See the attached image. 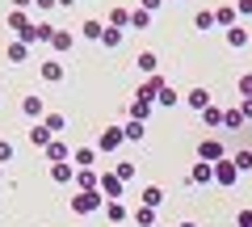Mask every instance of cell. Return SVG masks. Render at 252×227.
Returning a JSON list of instances; mask_svg holds the SVG:
<instances>
[{
	"label": "cell",
	"instance_id": "6da1fadb",
	"mask_svg": "<svg viewBox=\"0 0 252 227\" xmlns=\"http://www.w3.org/2000/svg\"><path fill=\"white\" fill-rule=\"evenodd\" d=\"M118 143H122V130H118V127H109L105 135H101V147H105V152H114Z\"/></svg>",
	"mask_w": 252,
	"mask_h": 227
},
{
	"label": "cell",
	"instance_id": "7a4b0ae2",
	"mask_svg": "<svg viewBox=\"0 0 252 227\" xmlns=\"http://www.w3.org/2000/svg\"><path fill=\"white\" fill-rule=\"evenodd\" d=\"M42 80H63V67L59 64H42Z\"/></svg>",
	"mask_w": 252,
	"mask_h": 227
},
{
	"label": "cell",
	"instance_id": "3957f363",
	"mask_svg": "<svg viewBox=\"0 0 252 227\" xmlns=\"http://www.w3.org/2000/svg\"><path fill=\"white\" fill-rule=\"evenodd\" d=\"M215 173H219V181H223V185H231V181H235V168H231V164H219Z\"/></svg>",
	"mask_w": 252,
	"mask_h": 227
},
{
	"label": "cell",
	"instance_id": "277c9868",
	"mask_svg": "<svg viewBox=\"0 0 252 227\" xmlns=\"http://www.w3.org/2000/svg\"><path fill=\"white\" fill-rule=\"evenodd\" d=\"M93 206H97V198H93V194H89V198H84V194H80V198H76V210H80V215H89Z\"/></svg>",
	"mask_w": 252,
	"mask_h": 227
},
{
	"label": "cell",
	"instance_id": "5b68a950",
	"mask_svg": "<svg viewBox=\"0 0 252 227\" xmlns=\"http://www.w3.org/2000/svg\"><path fill=\"white\" fill-rule=\"evenodd\" d=\"M26 114H30V118H34V114H42V101H38V97H26Z\"/></svg>",
	"mask_w": 252,
	"mask_h": 227
},
{
	"label": "cell",
	"instance_id": "8992f818",
	"mask_svg": "<svg viewBox=\"0 0 252 227\" xmlns=\"http://www.w3.org/2000/svg\"><path fill=\"white\" fill-rule=\"evenodd\" d=\"M143 202H147V206H152V210H156V202H160V190H156V185H152V190H147V194H143Z\"/></svg>",
	"mask_w": 252,
	"mask_h": 227
},
{
	"label": "cell",
	"instance_id": "52a82bcc",
	"mask_svg": "<svg viewBox=\"0 0 252 227\" xmlns=\"http://www.w3.org/2000/svg\"><path fill=\"white\" fill-rule=\"evenodd\" d=\"M240 93H244V97L252 101V76H244V80H240Z\"/></svg>",
	"mask_w": 252,
	"mask_h": 227
},
{
	"label": "cell",
	"instance_id": "ba28073f",
	"mask_svg": "<svg viewBox=\"0 0 252 227\" xmlns=\"http://www.w3.org/2000/svg\"><path fill=\"white\" fill-rule=\"evenodd\" d=\"M240 227H252V210H244V215H240Z\"/></svg>",
	"mask_w": 252,
	"mask_h": 227
},
{
	"label": "cell",
	"instance_id": "9c48e42d",
	"mask_svg": "<svg viewBox=\"0 0 252 227\" xmlns=\"http://www.w3.org/2000/svg\"><path fill=\"white\" fill-rule=\"evenodd\" d=\"M181 227H193V223H181Z\"/></svg>",
	"mask_w": 252,
	"mask_h": 227
}]
</instances>
